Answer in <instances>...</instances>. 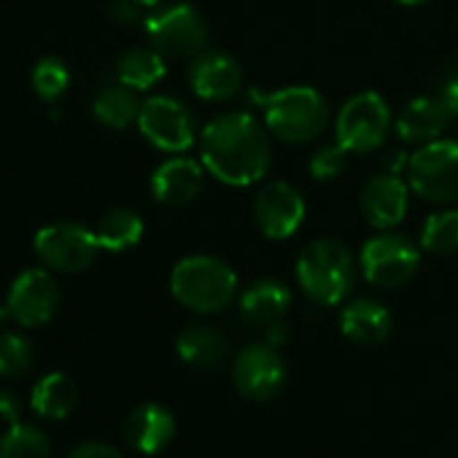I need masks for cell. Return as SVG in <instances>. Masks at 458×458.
<instances>
[{"label":"cell","instance_id":"8fae6325","mask_svg":"<svg viewBox=\"0 0 458 458\" xmlns=\"http://www.w3.org/2000/svg\"><path fill=\"white\" fill-rule=\"evenodd\" d=\"M233 383L251 402H270L286 383V364L276 345L251 343L233 361Z\"/></svg>","mask_w":458,"mask_h":458},{"label":"cell","instance_id":"f546056e","mask_svg":"<svg viewBox=\"0 0 458 458\" xmlns=\"http://www.w3.org/2000/svg\"><path fill=\"white\" fill-rule=\"evenodd\" d=\"M348 165V148L340 146V143H332V146H324L318 148L313 157H310V175L316 181H335Z\"/></svg>","mask_w":458,"mask_h":458},{"label":"cell","instance_id":"8992f818","mask_svg":"<svg viewBox=\"0 0 458 458\" xmlns=\"http://www.w3.org/2000/svg\"><path fill=\"white\" fill-rule=\"evenodd\" d=\"M407 183L426 202H458V140L437 138L410 154Z\"/></svg>","mask_w":458,"mask_h":458},{"label":"cell","instance_id":"f1b7e54d","mask_svg":"<svg viewBox=\"0 0 458 458\" xmlns=\"http://www.w3.org/2000/svg\"><path fill=\"white\" fill-rule=\"evenodd\" d=\"M33 364V343L20 332L0 335V375L20 377Z\"/></svg>","mask_w":458,"mask_h":458},{"label":"cell","instance_id":"ac0fdd59","mask_svg":"<svg viewBox=\"0 0 458 458\" xmlns=\"http://www.w3.org/2000/svg\"><path fill=\"white\" fill-rule=\"evenodd\" d=\"M178 356L197 369H218L229 359V340L210 324H189L175 337Z\"/></svg>","mask_w":458,"mask_h":458},{"label":"cell","instance_id":"ba28073f","mask_svg":"<svg viewBox=\"0 0 458 458\" xmlns=\"http://www.w3.org/2000/svg\"><path fill=\"white\" fill-rule=\"evenodd\" d=\"M418 265H420V251L412 246L410 238L391 233V229L369 238L359 254L361 276L380 289L404 286L418 273Z\"/></svg>","mask_w":458,"mask_h":458},{"label":"cell","instance_id":"8d00e7d4","mask_svg":"<svg viewBox=\"0 0 458 458\" xmlns=\"http://www.w3.org/2000/svg\"><path fill=\"white\" fill-rule=\"evenodd\" d=\"M12 318V313H9V308L6 305H0V332H4V327H6V321Z\"/></svg>","mask_w":458,"mask_h":458},{"label":"cell","instance_id":"d4e9b609","mask_svg":"<svg viewBox=\"0 0 458 458\" xmlns=\"http://www.w3.org/2000/svg\"><path fill=\"white\" fill-rule=\"evenodd\" d=\"M140 100L135 95V89L119 84V87H108L103 89L95 103H92V114L100 124L111 127V130H124L132 122H138L140 116Z\"/></svg>","mask_w":458,"mask_h":458},{"label":"cell","instance_id":"44dd1931","mask_svg":"<svg viewBox=\"0 0 458 458\" xmlns=\"http://www.w3.org/2000/svg\"><path fill=\"white\" fill-rule=\"evenodd\" d=\"M292 305V292L286 284L276 278H262L246 286L241 294V313L249 324L254 327H270L286 316Z\"/></svg>","mask_w":458,"mask_h":458},{"label":"cell","instance_id":"7a4b0ae2","mask_svg":"<svg viewBox=\"0 0 458 458\" xmlns=\"http://www.w3.org/2000/svg\"><path fill=\"white\" fill-rule=\"evenodd\" d=\"M251 100L265 108L267 130L292 146H302L316 140L329 124V103L313 87H284L273 95H262L251 89Z\"/></svg>","mask_w":458,"mask_h":458},{"label":"cell","instance_id":"e575fe53","mask_svg":"<svg viewBox=\"0 0 458 458\" xmlns=\"http://www.w3.org/2000/svg\"><path fill=\"white\" fill-rule=\"evenodd\" d=\"M267 329V343L270 345H284L286 343V337H289V327L284 324V318L281 321H276V324H270V327H265Z\"/></svg>","mask_w":458,"mask_h":458},{"label":"cell","instance_id":"5bb4252c","mask_svg":"<svg viewBox=\"0 0 458 458\" xmlns=\"http://www.w3.org/2000/svg\"><path fill=\"white\" fill-rule=\"evenodd\" d=\"M186 79H189L191 92L205 103L233 100L243 89V68H241V63L233 55L216 52V49H205L194 60H189Z\"/></svg>","mask_w":458,"mask_h":458},{"label":"cell","instance_id":"4316f807","mask_svg":"<svg viewBox=\"0 0 458 458\" xmlns=\"http://www.w3.org/2000/svg\"><path fill=\"white\" fill-rule=\"evenodd\" d=\"M0 458H52V445L41 428L14 423L0 439Z\"/></svg>","mask_w":458,"mask_h":458},{"label":"cell","instance_id":"ffe728a7","mask_svg":"<svg viewBox=\"0 0 458 458\" xmlns=\"http://www.w3.org/2000/svg\"><path fill=\"white\" fill-rule=\"evenodd\" d=\"M340 332L356 345H380L391 335V313L377 300H353L340 313Z\"/></svg>","mask_w":458,"mask_h":458},{"label":"cell","instance_id":"e0dca14e","mask_svg":"<svg viewBox=\"0 0 458 458\" xmlns=\"http://www.w3.org/2000/svg\"><path fill=\"white\" fill-rule=\"evenodd\" d=\"M175 437V418L167 407L157 402H146L135 407L124 423V439L132 450L143 455H154L170 445Z\"/></svg>","mask_w":458,"mask_h":458},{"label":"cell","instance_id":"4dcf8cb0","mask_svg":"<svg viewBox=\"0 0 458 458\" xmlns=\"http://www.w3.org/2000/svg\"><path fill=\"white\" fill-rule=\"evenodd\" d=\"M437 100L442 103V108L447 111L450 119H458V68H453L437 89Z\"/></svg>","mask_w":458,"mask_h":458},{"label":"cell","instance_id":"30bf717a","mask_svg":"<svg viewBox=\"0 0 458 458\" xmlns=\"http://www.w3.org/2000/svg\"><path fill=\"white\" fill-rule=\"evenodd\" d=\"M138 130L154 148L167 154H183L194 146V119L175 98H148L140 106Z\"/></svg>","mask_w":458,"mask_h":458},{"label":"cell","instance_id":"d590c367","mask_svg":"<svg viewBox=\"0 0 458 458\" xmlns=\"http://www.w3.org/2000/svg\"><path fill=\"white\" fill-rule=\"evenodd\" d=\"M135 4H140L143 9H159L165 0H135Z\"/></svg>","mask_w":458,"mask_h":458},{"label":"cell","instance_id":"4fadbf2b","mask_svg":"<svg viewBox=\"0 0 458 458\" xmlns=\"http://www.w3.org/2000/svg\"><path fill=\"white\" fill-rule=\"evenodd\" d=\"M308 213L302 191L289 181H270L254 197V218L262 235L270 241H286L302 226Z\"/></svg>","mask_w":458,"mask_h":458},{"label":"cell","instance_id":"d6a6232c","mask_svg":"<svg viewBox=\"0 0 458 458\" xmlns=\"http://www.w3.org/2000/svg\"><path fill=\"white\" fill-rule=\"evenodd\" d=\"M68 458H124V455L114 445L92 439V442H81L79 447H73Z\"/></svg>","mask_w":458,"mask_h":458},{"label":"cell","instance_id":"52a82bcc","mask_svg":"<svg viewBox=\"0 0 458 458\" xmlns=\"http://www.w3.org/2000/svg\"><path fill=\"white\" fill-rule=\"evenodd\" d=\"M391 130V111L383 95L359 92L353 95L335 119L337 143L348 148V154H369L377 151Z\"/></svg>","mask_w":458,"mask_h":458},{"label":"cell","instance_id":"5b68a950","mask_svg":"<svg viewBox=\"0 0 458 458\" xmlns=\"http://www.w3.org/2000/svg\"><path fill=\"white\" fill-rule=\"evenodd\" d=\"M143 22L151 47L167 60H194L210 44L202 14L189 4H173L165 9L159 6Z\"/></svg>","mask_w":458,"mask_h":458},{"label":"cell","instance_id":"836d02e7","mask_svg":"<svg viewBox=\"0 0 458 458\" xmlns=\"http://www.w3.org/2000/svg\"><path fill=\"white\" fill-rule=\"evenodd\" d=\"M20 412H22L20 396L14 391H0V418H4L9 426H14V423H20Z\"/></svg>","mask_w":458,"mask_h":458},{"label":"cell","instance_id":"74e56055","mask_svg":"<svg viewBox=\"0 0 458 458\" xmlns=\"http://www.w3.org/2000/svg\"><path fill=\"white\" fill-rule=\"evenodd\" d=\"M396 4H402V6H420V4H426V0H396Z\"/></svg>","mask_w":458,"mask_h":458},{"label":"cell","instance_id":"cb8c5ba5","mask_svg":"<svg viewBox=\"0 0 458 458\" xmlns=\"http://www.w3.org/2000/svg\"><path fill=\"white\" fill-rule=\"evenodd\" d=\"M167 73L165 57L157 49H130L127 55H122V60L116 63V76L119 84L135 89V92H146L151 87H157Z\"/></svg>","mask_w":458,"mask_h":458},{"label":"cell","instance_id":"6da1fadb","mask_svg":"<svg viewBox=\"0 0 458 458\" xmlns=\"http://www.w3.org/2000/svg\"><path fill=\"white\" fill-rule=\"evenodd\" d=\"M254 114L229 111L205 124L199 135L202 167L226 186H251L270 173L273 146Z\"/></svg>","mask_w":458,"mask_h":458},{"label":"cell","instance_id":"d6986e66","mask_svg":"<svg viewBox=\"0 0 458 458\" xmlns=\"http://www.w3.org/2000/svg\"><path fill=\"white\" fill-rule=\"evenodd\" d=\"M447 122H450V116L442 108V103L437 100V95H423V98L410 100L402 108V114L396 119V135L404 143L426 146L442 135Z\"/></svg>","mask_w":458,"mask_h":458},{"label":"cell","instance_id":"7c38bea8","mask_svg":"<svg viewBox=\"0 0 458 458\" xmlns=\"http://www.w3.org/2000/svg\"><path fill=\"white\" fill-rule=\"evenodd\" d=\"M6 308L12 313V321H17L25 329L49 324L60 308V286L55 276L44 267L25 270L20 278H14Z\"/></svg>","mask_w":458,"mask_h":458},{"label":"cell","instance_id":"3957f363","mask_svg":"<svg viewBox=\"0 0 458 458\" xmlns=\"http://www.w3.org/2000/svg\"><path fill=\"white\" fill-rule=\"evenodd\" d=\"M359 262L337 238H318L308 243L297 259V281L308 300L321 308L340 305L356 284Z\"/></svg>","mask_w":458,"mask_h":458},{"label":"cell","instance_id":"9c48e42d","mask_svg":"<svg viewBox=\"0 0 458 458\" xmlns=\"http://www.w3.org/2000/svg\"><path fill=\"white\" fill-rule=\"evenodd\" d=\"M33 249L49 270L71 276L87 270L98 259L100 243L92 229L73 221H57L41 229L33 241Z\"/></svg>","mask_w":458,"mask_h":458},{"label":"cell","instance_id":"603a6c76","mask_svg":"<svg viewBox=\"0 0 458 458\" xmlns=\"http://www.w3.org/2000/svg\"><path fill=\"white\" fill-rule=\"evenodd\" d=\"M95 235L103 251L111 254L130 251L143 241V218L130 208H114L100 218Z\"/></svg>","mask_w":458,"mask_h":458},{"label":"cell","instance_id":"2e32d148","mask_svg":"<svg viewBox=\"0 0 458 458\" xmlns=\"http://www.w3.org/2000/svg\"><path fill=\"white\" fill-rule=\"evenodd\" d=\"M205 167L197 159L189 157H173L162 162L151 175V194L159 205L167 208H183L194 202L202 191Z\"/></svg>","mask_w":458,"mask_h":458},{"label":"cell","instance_id":"484cf974","mask_svg":"<svg viewBox=\"0 0 458 458\" xmlns=\"http://www.w3.org/2000/svg\"><path fill=\"white\" fill-rule=\"evenodd\" d=\"M420 249L437 257L458 251V210H439L426 218L420 229Z\"/></svg>","mask_w":458,"mask_h":458},{"label":"cell","instance_id":"7402d4cb","mask_svg":"<svg viewBox=\"0 0 458 458\" xmlns=\"http://www.w3.org/2000/svg\"><path fill=\"white\" fill-rule=\"evenodd\" d=\"M79 402V388L76 383L65 375V372H49L44 375L33 394H30V404L33 410L47 418V420H63L73 412Z\"/></svg>","mask_w":458,"mask_h":458},{"label":"cell","instance_id":"9a60e30c","mask_svg":"<svg viewBox=\"0 0 458 458\" xmlns=\"http://www.w3.org/2000/svg\"><path fill=\"white\" fill-rule=\"evenodd\" d=\"M359 208H361L369 226L380 229V233L394 229L407 216L410 183H404L396 173H380L364 183L361 197H359Z\"/></svg>","mask_w":458,"mask_h":458},{"label":"cell","instance_id":"277c9868","mask_svg":"<svg viewBox=\"0 0 458 458\" xmlns=\"http://www.w3.org/2000/svg\"><path fill=\"white\" fill-rule=\"evenodd\" d=\"M170 294L194 313L210 316L233 305L238 294V276L224 259L210 254L183 257L170 273Z\"/></svg>","mask_w":458,"mask_h":458},{"label":"cell","instance_id":"1f68e13d","mask_svg":"<svg viewBox=\"0 0 458 458\" xmlns=\"http://www.w3.org/2000/svg\"><path fill=\"white\" fill-rule=\"evenodd\" d=\"M108 17L116 22V25H138L143 20V6L135 4V0H111V6H108Z\"/></svg>","mask_w":458,"mask_h":458},{"label":"cell","instance_id":"83f0119b","mask_svg":"<svg viewBox=\"0 0 458 458\" xmlns=\"http://www.w3.org/2000/svg\"><path fill=\"white\" fill-rule=\"evenodd\" d=\"M71 87V71L60 57H41L33 65V89L44 103H57Z\"/></svg>","mask_w":458,"mask_h":458}]
</instances>
